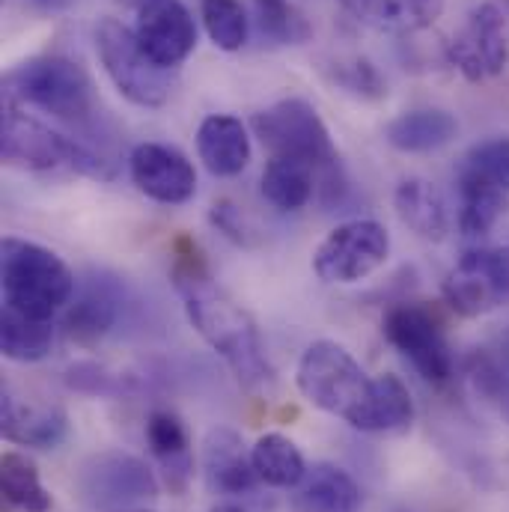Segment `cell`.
<instances>
[{"mask_svg": "<svg viewBox=\"0 0 509 512\" xmlns=\"http://www.w3.org/2000/svg\"><path fill=\"white\" fill-rule=\"evenodd\" d=\"M173 283L182 298L188 322L209 343V349L230 367L239 387L254 396L271 393L277 376L265 355V343L259 337L254 316L212 280L209 268L203 265L194 248L191 254H179L173 265Z\"/></svg>", "mask_w": 509, "mask_h": 512, "instance_id": "obj_1", "label": "cell"}, {"mask_svg": "<svg viewBox=\"0 0 509 512\" xmlns=\"http://www.w3.org/2000/svg\"><path fill=\"white\" fill-rule=\"evenodd\" d=\"M0 289L6 310L51 322L72 301L75 274L54 251L9 236L0 245Z\"/></svg>", "mask_w": 509, "mask_h": 512, "instance_id": "obj_2", "label": "cell"}, {"mask_svg": "<svg viewBox=\"0 0 509 512\" xmlns=\"http://www.w3.org/2000/svg\"><path fill=\"white\" fill-rule=\"evenodd\" d=\"M3 102L30 105L72 126H84L96 114V93L90 75L81 63L60 54L30 57L12 72H6Z\"/></svg>", "mask_w": 509, "mask_h": 512, "instance_id": "obj_3", "label": "cell"}, {"mask_svg": "<svg viewBox=\"0 0 509 512\" xmlns=\"http://www.w3.org/2000/svg\"><path fill=\"white\" fill-rule=\"evenodd\" d=\"M373 382L376 379L367 376L355 355L334 340L310 343L295 370V384L301 396L319 411L346 420L352 429H361L367 417Z\"/></svg>", "mask_w": 509, "mask_h": 512, "instance_id": "obj_4", "label": "cell"}, {"mask_svg": "<svg viewBox=\"0 0 509 512\" xmlns=\"http://www.w3.org/2000/svg\"><path fill=\"white\" fill-rule=\"evenodd\" d=\"M251 126L271 158H301L319 173H325V188L337 185L340 155L331 140V131L310 102L283 99L254 114Z\"/></svg>", "mask_w": 509, "mask_h": 512, "instance_id": "obj_5", "label": "cell"}, {"mask_svg": "<svg viewBox=\"0 0 509 512\" xmlns=\"http://www.w3.org/2000/svg\"><path fill=\"white\" fill-rule=\"evenodd\" d=\"M96 51L99 60L120 90V96L137 108H161L170 102L176 78L170 69L155 66L140 48L134 30L117 18H102L96 24Z\"/></svg>", "mask_w": 509, "mask_h": 512, "instance_id": "obj_6", "label": "cell"}, {"mask_svg": "<svg viewBox=\"0 0 509 512\" xmlns=\"http://www.w3.org/2000/svg\"><path fill=\"white\" fill-rule=\"evenodd\" d=\"M75 489L93 512L140 510L158 498V477L143 459L123 450H105L78 468Z\"/></svg>", "mask_w": 509, "mask_h": 512, "instance_id": "obj_7", "label": "cell"}, {"mask_svg": "<svg viewBox=\"0 0 509 512\" xmlns=\"http://www.w3.org/2000/svg\"><path fill=\"white\" fill-rule=\"evenodd\" d=\"M390 254V233L373 218L334 227L313 251V271L322 283H358L379 271Z\"/></svg>", "mask_w": 509, "mask_h": 512, "instance_id": "obj_8", "label": "cell"}, {"mask_svg": "<svg viewBox=\"0 0 509 512\" xmlns=\"http://www.w3.org/2000/svg\"><path fill=\"white\" fill-rule=\"evenodd\" d=\"M387 343L417 370L420 379L444 384L453 379L456 361L441 322L420 304H393L382 322Z\"/></svg>", "mask_w": 509, "mask_h": 512, "instance_id": "obj_9", "label": "cell"}, {"mask_svg": "<svg viewBox=\"0 0 509 512\" xmlns=\"http://www.w3.org/2000/svg\"><path fill=\"white\" fill-rule=\"evenodd\" d=\"M81 140H72L45 123L33 120L24 114L18 105L3 102V123H0V152L9 167L18 170H57V167H72L78 170L81 161Z\"/></svg>", "mask_w": 509, "mask_h": 512, "instance_id": "obj_10", "label": "cell"}, {"mask_svg": "<svg viewBox=\"0 0 509 512\" xmlns=\"http://www.w3.org/2000/svg\"><path fill=\"white\" fill-rule=\"evenodd\" d=\"M447 60L471 84L498 78L507 69L509 60L507 18H504L501 6H495V3L474 6L468 12L465 24L447 42Z\"/></svg>", "mask_w": 509, "mask_h": 512, "instance_id": "obj_11", "label": "cell"}, {"mask_svg": "<svg viewBox=\"0 0 509 512\" xmlns=\"http://www.w3.org/2000/svg\"><path fill=\"white\" fill-rule=\"evenodd\" d=\"M134 36L146 57L161 69H179L197 48V21L182 0H143Z\"/></svg>", "mask_w": 509, "mask_h": 512, "instance_id": "obj_12", "label": "cell"}, {"mask_svg": "<svg viewBox=\"0 0 509 512\" xmlns=\"http://www.w3.org/2000/svg\"><path fill=\"white\" fill-rule=\"evenodd\" d=\"M444 298L459 316H483L509 301V280L498 248L468 251L444 277Z\"/></svg>", "mask_w": 509, "mask_h": 512, "instance_id": "obj_13", "label": "cell"}, {"mask_svg": "<svg viewBox=\"0 0 509 512\" xmlns=\"http://www.w3.org/2000/svg\"><path fill=\"white\" fill-rule=\"evenodd\" d=\"M128 173L140 194L164 206H182L197 194L194 164L167 143H140L128 155Z\"/></svg>", "mask_w": 509, "mask_h": 512, "instance_id": "obj_14", "label": "cell"}, {"mask_svg": "<svg viewBox=\"0 0 509 512\" xmlns=\"http://www.w3.org/2000/svg\"><path fill=\"white\" fill-rule=\"evenodd\" d=\"M0 432L18 447L54 450L69 432V417L57 402L18 393L6 384L0 393Z\"/></svg>", "mask_w": 509, "mask_h": 512, "instance_id": "obj_15", "label": "cell"}, {"mask_svg": "<svg viewBox=\"0 0 509 512\" xmlns=\"http://www.w3.org/2000/svg\"><path fill=\"white\" fill-rule=\"evenodd\" d=\"M203 477L215 495L224 498H245L262 486L254 468V456L245 447L242 435L230 426L209 429L203 441Z\"/></svg>", "mask_w": 509, "mask_h": 512, "instance_id": "obj_16", "label": "cell"}, {"mask_svg": "<svg viewBox=\"0 0 509 512\" xmlns=\"http://www.w3.org/2000/svg\"><path fill=\"white\" fill-rule=\"evenodd\" d=\"M143 435L170 492H185L194 474V453H191V438H188L182 417L167 408H155L146 417Z\"/></svg>", "mask_w": 509, "mask_h": 512, "instance_id": "obj_17", "label": "cell"}, {"mask_svg": "<svg viewBox=\"0 0 509 512\" xmlns=\"http://www.w3.org/2000/svg\"><path fill=\"white\" fill-rule=\"evenodd\" d=\"M364 504L361 486L334 462L307 465V474L292 489L295 512H358Z\"/></svg>", "mask_w": 509, "mask_h": 512, "instance_id": "obj_18", "label": "cell"}, {"mask_svg": "<svg viewBox=\"0 0 509 512\" xmlns=\"http://www.w3.org/2000/svg\"><path fill=\"white\" fill-rule=\"evenodd\" d=\"M197 155L203 167L218 176L230 179L239 176L251 164V137L242 120L230 114H212L197 128Z\"/></svg>", "mask_w": 509, "mask_h": 512, "instance_id": "obj_19", "label": "cell"}, {"mask_svg": "<svg viewBox=\"0 0 509 512\" xmlns=\"http://www.w3.org/2000/svg\"><path fill=\"white\" fill-rule=\"evenodd\" d=\"M340 6L358 24L396 36L426 30L444 12V0H340Z\"/></svg>", "mask_w": 509, "mask_h": 512, "instance_id": "obj_20", "label": "cell"}, {"mask_svg": "<svg viewBox=\"0 0 509 512\" xmlns=\"http://www.w3.org/2000/svg\"><path fill=\"white\" fill-rule=\"evenodd\" d=\"M120 304H123L120 283L105 280V277H93L84 286V292L78 295V301L66 310L63 328L81 346L99 343L114 328V322L120 316Z\"/></svg>", "mask_w": 509, "mask_h": 512, "instance_id": "obj_21", "label": "cell"}, {"mask_svg": "<svg viewBox=\"0 0 509 512\" xmlns=\"http://www.w3.org/2000/svg\"><path fill=\"white\" fill-rule=\"evenodd\" d=\"M393 206L399 221L426 242H444L450 233V215L441 191L426 179H402L393 191Z\"/></svg>", "mask_w": 509, "mask_h": 512, "instance_id": "obj_22", "label": "cell"}, {"mask_svg": "<svg viewBox=\"0 0 509 512\" xmlns=\"http://www.w3.org/2000/svg\"><path fill=\"white\" fill-rule=\"evenodd\" d=\"M459 134V123L453 114L441 111V108H417V111H405L399 117H393L384 126V140L399 149V152H435L441 146H447L453 137Z\"/></svg>", "mask_w": 509, "mask_h": 512, "instance_id": "obj_23", "label": "cell"}, {"mask_svg": "<svg viewBox=\"0 0 509 512\" xmlns=\"http://www.w3.org/2000/svg\"><path fill=\"white\" fill-rule=\"evenodd\" d=\"M316 167L301 158H268L262 170V197L280 212H298L313 200Z\"/></svg>", "mask_w": 509, "mask_h": 512, "instance_id": "obj_24", "label": "cell"}, {"mask_svg": "<svg viewBox=\"0 0 509 512\" xmlns=\"http://www.w3.org/2000/svg\"><path fill=\"white\" fill-rule=\"evenodd\" d=\"M254 456V468L262 480V486L271 489H295L301 483V477L307 474V462L304 453L298 450V444L280 432H265L256 438L251 447Z\"/></svg>", "mask_w": 509, "mask_h": 512, "instance_id": "obj_25", "label": "cell"}, {"mask_svg": "<svg viewBox=\"0 0 509 512\" xmlns=\"http://www.w3.org/2000/svg\"><path fill=\"white\" fill-rule=\"evenodd\" d=\"M54 346V325L45 319H30L15 310L3 307L0 316V349L6 361L15 364H36L51 355Z\"/></svg>", "mask_w": 509, "mask_h": 512, "instance_id": "obj_26", "label": "cell"}, {"mask_svg": "<svg viewBox=\"0 0 509 512\" xmlns=\"http://www.w3.org/2000/svg\"><path fill=\"white\" fill-rule=\"evenodd\" d=\"M414 420V399L405 382L393 373H384L373 382V399L367 408V417L358 432L370 435H387V432H402Z\"/></svg>", "mask_w": 509, "mask_h": 512, "instance_id": "obj_27", "label": "cell"}, {"mask_svg": "<svg viewBox=\"0 0 509 512\" xmlns=\"http://www.w3.org/2000/svg\"><path fill=\"white\" fill-rule=\"evenodd\" d=\"M456 185H480L509 197V134L471 146L459 161Z\"/></svg>", "mask_w": 509, "mask_h": 512, "instance_id": "obj_28", "label": "cell"}, {"mask_svg": "<svg viewBox=\"0 0 509 512\" xmlns=\"http://www.w3.org/2000/svg\"><path fill=\"white\" fill-rule=\"evenodd\" d=\"M0 489L3 498L12 510L18 512H48L54 507L51 492L42 486L39 471L33 465V459H27L24 453H3L0 459Z\"/></svg>", "mask_w": 509, "mask_h": 512, "instance_id": "obj_29", "label": "cell"}, {"mask_svg": "<svg viewBox=\"0 0 509 512\" xmlns=\"http://www.w3.org/2000/svg\"><path fill=\"white\" fill-rule=\"evenodd\" d=\"M471 379L486 402L509 423V328L474 358Z\"/></svg>", "mask_w": 509, "mask_h": 512, "instance_id": "obj_30", "label": "cell"}, {"mask_svg": "<svg viewBox=\"0 0 509 512\" xmlns=\"http://www.w3.org/2000/svg\"><path fill=\"white\" fill-rule=\"evenodd\" d=\"M459 188V230L468 239H480L492 233V227L507 215L509 197L501 191H489L480 185H456Z\"/></svg>", "mask_w": 509, "mask_h": 512, "instance_id": "obj_31", "label": "cell"}, {"mask_svg": "<svg viewBox=\"0 0 509 512\" xmlns=\"http://www.w3.org/2000/svg\"><path fill=\"white\" fill-rule=\"evenodd\" d=\"M200 18L215 48L221 51L245 48L251 21H248L242 0H200Z\"/></svg>", "mask_w": 509, "mask_h": 512, "instance_id": "obj_32", "label": "cell"}, {"mask_svg": "<svg viewBox=\"0 0 509 512\" xmlns=\"http://www.w3.org/2000/svg\"><path fill=\"white\" fill-rule=\"evenodd\" d=\"M254 3L259 33L271 45H301L310 39L313 30L307 18L289 0H254Z\"/></svg>", "mask_w": 509, "mask_h": 512, "instance_id": "obj_33", "label": "cell"}, {"mask_svg": "<svg viewBox=\"0 0 509 512\" xmlns=\"http://www.w3.org/2000/svg\"><path fill=\"white\" fill-rule=\"evenodd\" d=\"M334 84H340L346 93L358 96V99H382L384 81L376 72V66L370 60H352V63H337L334 66Z\"/></svg>", "mask_w": 509, "mask_h": 512, "instance_id": "obj_34", "label": "cell"}, {"mask_svg": "<svg viewBox=\"0 0 509 512\" xmlns=\"http://www.w3.org/2000/svg\"><path fill=\"white\" fill-rule=\"evenodd\" d=\"M212 224H215L224 236H230L233 242L248 245L245 221H242V212H239L236 206H230V203H218V206L212 209Z\"/></svg>", "mask_w": 509, "mask_h": 512, "instance_id": "obj_35", "label": "cell"}, {"mask_svg": "<svg viewBox=\"0 0 509 512\" xmlns=\"http://www.w3.org/2000/svg\"><path fill=\"white\" fill-rule=\"evenodd\" d=\"M36 6H42V9H69L75 0H33Z\"/></svg>", "mask_w": 509, "mask_h": 512, "instance_id": "obj_36", "label": "cell"}, {"mask_svg": "<svg viewBox=\"0 0 509 512\" xmlns=\"http://www.w3.org/2000/svg\"><path fill=\"white\" fill-rule=\"evenodd\" d=\"M212 512H248L245 507H236V504H221V507H215Z\"/></svg>", "mask_w": 509, "mask_h": 512, "instance_id": "obj_37", "label": "cell"}, {"mask_svg": "<svg viewBox=\"0 0 509 512\" xmlns=\"http://www.w3.org/2000/svg\"><path fill=\"white\" fill-rule=\"evenodd\" d=\"M501 251V262H504V271H507V277H509V245L507 248H498Z\"/></svg>", "mask_w": 509, "mask_h": 512, "instance_id": "obj_38", "label": "cell"}, {"mask_svg": "<svg viewBox=\"0 0 509 512\" xmlns=\"http://www.w3.org/2000/svg\"><path fill=\"white\" fill-rule=\"evenodd\" d=\"M120 3H123V6H140L143 0H120Z\"/></svg>", "mask_w": 509, "mask_h": 512, "instance_id": "obj_39", "label": "cell"}, {"mask_svg": "<svg viewBox=\"0 0 509 512\" xmlns=\"http://www.w3.org/2000/svg\"><path fill=\"white\" fill-rule=\"evenodd\" d=\"M126 512H152V510H146V507H140V510H126Z\"/></svg>", "mask_w": 509, "mask_h": 512, "instance_id": "obj_40", "label": "cell"}]
</instances>
